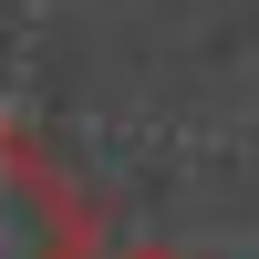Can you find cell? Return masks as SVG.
Instances as JSON below:
<instances>
[{"label":"cell","mask_w":259,"mask_h":259,"mask_svg":"<svg viewBox=\"0 0 259 259\" xmlns=\"http://www.w3.org/2000/svg\"><path fill=\"white\" fill-rule=\"evenodd\" d=\"M0 259H83V197L11 124H0Z\"/></svg>","instance_id":"1"},{"label":"cell","mask_w":259,"mask_h":259,"mask_svg":"<svg viewBox=\"0 0 259 259\" xmlns=\"http://www.w3.org/2000/svg\"><path fill=\"white\" fill-rule=\"evenodd\" d=\"M114 259H177V249H156V239H135V249H114Z\"/></svg>","instance_id":"2"}]
</instances>
